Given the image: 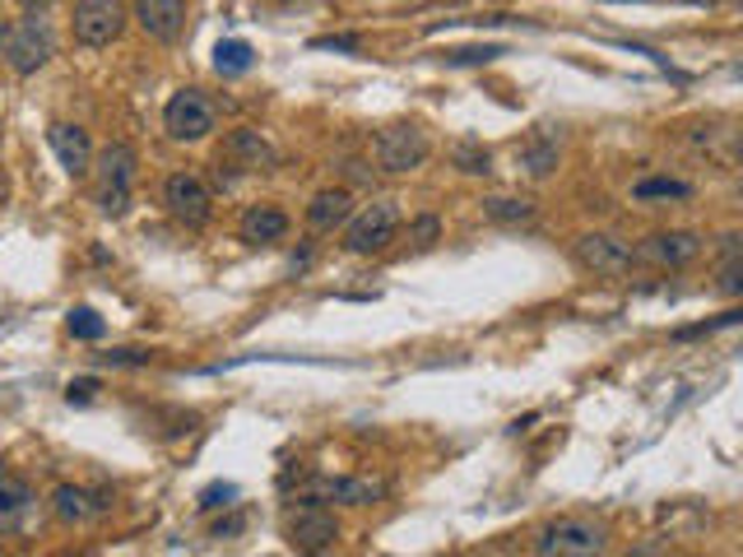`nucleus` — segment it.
<instances>
[{"label": "nucleus", "mask_w": 743, "mask_h": 557, "mask_svg": "<svg viewBox=\"0 0 743 557\" xmlns=\"http://www.w3.org/2000/svg\"><path fill=\"white\" fill-rule=\"evenodd\" d=\"M135 168H140V159H135V149L126 145V139L108 145L98 153V163L89 168L94 172V205L108 219H121L131 209V200H135Z\"/></svg>", "instance_id": "f257e3e1"}, {"label": "nucleus", "mask_w": 743, "mask_h": 557, "mask_svg": "<svg viewBox=\"0 0 743 557\" xmlns=\"http://www.w3.org/2000/svg\"><path fill=\"white\" fill-rule=\"evenodd\" d=\"M372 153H376V168L391 172V177H405V172H419L432 153V139L419 121H395V126L376 131L372 139Z\"/></svg>", "instance_id": "f03ea898"}, {"label": "nucleus", "mask_w": 743, "mask_h": 557, "mask_svg": "<svg viewBox=\"0 0 743 557\" xmlns=\"http://www.w3.org/2000/svg\"><path fill=\"white\" fill-rule=\"evenodd\" d=\"M0 57L14 75H38L51 61V28L42 14H24L20 24H5V38H0Z\"/></svg>", "instance_id": "7ed1b4c3"}, {"label": "nucleus", "mask_w": 743, "mask_h": 557, "mask_svg": "<svg viewBox=\"0 0 743 557\" xmlns=\"http://www.w3.org/2000/svg\"><path fill=\"white\" fill-rule=\"evenodd\" d=\"M391 493L386 479H362V474H317L302 483L298 502H321V507H372Z\"/></svg>", "instance_id": "20e7f679"}, {"label": "nucleus", "mask_w": 743, "mask_h": 557, "mask_svg": "<svg viewBox=\"0 0 743 557\" xmlns=\"http://www.w3.org/2000/svg\"><path fill=\"white\" fill-rule=\"evenodd\" d=\"M609 548V539H604V525H595V520L585 516H567V520H553V525H544L540 534H534V553L544 557H595Z\"/></svg>", "instance_id": "39448f33"}, {"label": "nucleus", "mask_w": 743, "mask_h": 557, "mask_svg": "<svg viewBox=\"0 0 743 557\" xmlns=\"http://www.w3.org/2000/svg\"><path fill=\"white\" fill-rule=\"evenodd\" d=\"M395 233H400V209L395 200H376L362 214H349V228H344V251L349 256H376L386 251Z\"/></svg>", "instance_id": "423d86ee"}, {"label": "nucleus", "mask_w": 743, "mask_h": 557, "mask_svg": "<svg viewBox=\"0 0 743 557\" xmlns=\"http://www.w3.org/2000/svg\"><path fill=\"white\" fill-rule=\"evenodd\" d=\"M572 256H577V265L595 278H628L636 265V251L628 242H618L614 233H581L572 242Z\"/></svg>", "instance_id": "0eeeda50"}, {"label": "nucleus", "mask_w": 743, "mask_h": 557, "mask_svg": "<svg viewBox=\"0 0 743 557\" xmlns=\"http://www.w3.org/2000/svg\"><path fill=\"white\" fill-rule=\"evenodd\" d=\"M214 121H219L214 102L200 89H177L168 98V108H163V131L177 139V145H196V139H205L214 131Z\"/></svg>", "instance_id": "6e6552de"}, {"label": "nucleus", "mask_w": 743, "mask_h": 557, "mask_svg": "<svg viewBox=\"0 0 743 557\" xmlns=\"http://www.w3.org/2000/svg\"><path fill=\"white\" fill-rule=\"evenodd\" d=\"M163 205H168L172 219L186 223V228H205L214 214V190L205 186L200 172H172L163 182Z\"/></svg>", "instance_id": "1a4fd4ad"}, {"label": "nucleus", "mask_w": 743, "mask_h": 557, "mask_svg": "<svg viewBox=\"0 0 743 557\" xmlns=\"http://www.w3.org/2000/svg\"><path fill=\"white\" fill-rule=\"evenodd\" d=\"M71 33L79 47H112L126 33V5L121 0H79Z\"/></svg>", "instance_id": "9d476101"}, {"label": "nucleus", "mask_w": 743, "mask_h": 557, "mask_svg": "<svg viewBox=\"0 0 743 557\" xmlns=\"http://www.w3.org/2000/svg\"><path fill=\"white\" fill-rule=\"evenodd\" d=\"M284 530L298 553H331L339 544V520L331 507H321V502H302V507L288 516Z\"/></svg>", "instance_id": "9b49d317"}, {"label": "nucleus", "mask_w": 743, "mask_h": 557, "mask_svg": "<svg viewBox=\"0 0 743 557\" xmlns=\"http://www.w3.org/2000/svg\"><path fill=\"white\" fill-rule=\"evenodd\" d=\"M219 163L233 168V172H274L280 168V149H274L256 126H237V131L223 135Z\"/></svg>", "instance_id": "f8f14e48"}, {"label": "nucleus", "mask_w": 743, "mask_h": 557, "mask_svg": "<svg viewBox=\"0 0 743 557\" xmlns=\"http://www.w3.org/2000/svg\"><path fill=\"white\" fill-rule=\"evenodd\" d=\"M702 256V237L688 228H669V233H651L636 247V260H646L655 270H688Z\"/></svg>", "instance_id": "ddd939ff"}, {"label": "nucleus", "mask_w": 743, "mask_h": 557, "mask_svg": "<svg viewBox=\"0 0 743 557\" xmlns=\"http://www.w3.org/2000/svg\"><path fill=\"white\" fill-rule=\"evenodd\" d=\"M131 20L153 42H177V33L186 28V0H135Z\"/></svg>", "instance_id": "4468645a"}, {"label": "nucleus", "mask_w": 743, "mask_h": 557, "mask_svg": "<svg viewBox=\"0 0 743 557\" xmlns=\"http://www.w3.org/2000/svg\"><path fill=\"white\" fill-rule=\"evenodd\" d=\"M237 237L247 247H274V242L288 237V214L280 205H247L237 219Z\"/></svg>", "instance_id": "2eb2a0df"}, {"label": "nucleus", "mask_w": 743, "mask_h": 557, "mask_svg": "<svg viewBox=\"0 0 743 557\" xmlns=\"http://www.w3.org/2000/svg\"><path fill=\"white\" fill-rule=\"evenodd\" d=\"M47 139H51V149H57L61 168L71 172L75 182H79V177H89V168H94V145H89V131H84V126H71V121H57V126L47 131Z\"/></svg>", "instance_id": "dca6fc26"}, {"label": "nucleus", "mask_w": 743, "mask_h": 557, "mask_svg": "<svg viewBox=\"0 0 743 557\" xmlns=\"http://www.w3.org/2000/svg\"><path fill=\"white\" fill-rule=\"evenodd\" d=\"M112 502L102 493H89V487H75V483H61L57 493H51V516L61 520V525H89L94 516H102Z\"/></svg>", "instance_id": "f3484780"}, {"label": "nucleus", "mask_w": 743, "mask_h": 557, "mask_svg": "<svg viewBox=\"0 0 743 557\" xmlns=\"http://www.w3.org/2000/svg\"><path fill=\"white\" fill-rule=\"evenodd\" d=\"M33 511H38V493H33L24 479L0 474V534L24 530L33 520Z\"/></svg>", "instance_id": "a211bd4d"}, {"label": "nucleus", "mask_w": 743, "mask_h": 557, "mask_svg": "<svg viewBox=\"0 0 743 557\" xmlns=\"http://www.w3.org/2000/svg\"><path fill=\"white\" fill-rule=\"evenodd\" d=\"M349 214H354V196L344 186L317 190L312 205H307V228L312 233H335L339 223H349Z\"/></svg>", "instance_id": "6ab92c4d"}, {"label": "nucleus", "mask_w": 743, "mask_h": 557, "mask_svg": "<svg viewBox=\"0 0 743 557\" xmlns=\"http://www.w3.org/2000/svg\"><path fill=\"white\" fill-rule=\"evenodd\" d=\"M693 186L679 182V177H642L632 182V200L636 205H669V200H688Z\"/></svg>", "instance_id": "aec40b11"}, {"label": "nucleus", "mask_w": 743, "mask_h": 557, "mask_svg": "<svg viewBox=\"0 0 743 557\" xmlns=\"http://www.w3.org/2000/svg\"><path fill=\"white\" fill-rule=\"evenodd\" d=\"M516 159H521L525 177H548V172L558 168V139H525Z\"/></svg>", "instance_id": "412c9836"}, {"label": "nucleus", "mask_w": 743, "mask_h": 557, "mask_svg": "<svg viewBox=\"0 0 743 557\" xmlns=\"http://www.w3.org/2000/svg\"><path fill=\"white\" fill-rule=\"evenodd\" d=\"M251 61H256V51H251V42H242V38H228V42L214 47V70H219V75H247Z\"/></svg>", "instance_id": "4be33fe9"}, {"label": "nucleus", "mask_w": 743, "mask_h": 557, "mask_svg": "<svg viewBox=\"0 0 743 557\" xmlns=\"http://www.w3.org/2000/svg\"><path fill=\"white\" fill-rule=\"evenodd\" d=\"M451 168L465 172V177H488V172H493V153L483 145H474V139H460V145L451 149Z\"/></svg>", "instance_id": "5701e85b"}, {"label": "nucleus", "mask_w": 743, "mask_h": 557, "mask_svg": "<svg viewBox=\"0 0 743 557\" xmlns=\"http://www.w3.org/2000/svg\"><path fill=\"white\" fill-rule=\"evenodd\" d=\"M483 219H493V223H530L534 205L516 200V196H488V200H483Z\"/></svg>", "instance_id": "b1692460"}, {"label": "nucleus", "mask_w": 743, "mask_h": 557, "mask_svg": "<svg viewBox=\"0 0 743 557\" xmlns=\"http://www.w3.org/2000/svg\"><path fill=\"white\" fill-rule=\"evenodd\" d=\"M65 330H71L75 339H102V330H108V325H102V317L94 307H75L71 317H65Z\"/></svg>", "instance_id": "393cba45"}, {"label": "nucleus", "mask_w": 743, "mask_h": 557, "mask_svg": "<svg viewBox=\"0 0 743 557\" xmlns=\"http://www.w3.org/2000/svg\"><path fill=\"white\" fill-rule=\"evenodd\" d=\"M493 57H503V47H465V51H446V61H451V65H483V61H493Z\"/></svg>", "instance_id": "a878e982"}, {"label": "nucleus", "mask_w": 743, "mask_h": 557, "mask_svg": "<svg viewBox=\"0 0 743 557\" xmlns=\"http://www.w3.org/2000/svg\"><path fill=\"white\" fill-rule=\"evenodd\" d=\"M437 233H442V223L432 219V214H423V219H413L409 242H413V247H432V242H437Z\"/></svg>", "instance_id": "bb28decb"}, {"label": "nucleus", "mask_w": 743, "mask_h": 557, "mask_svg": "<svg viewBox=\"0 0 743 557\" xmlns=\"http://www.w3.org/2000/svg\"><path fill=\"white\" fill-rule=\"evenodd\" d=\"M233 497H237V487H233V483H214V487H205V493H200V507H205V511H214V507H228Z\"/></svg>", "instance_id": "cd10ccee"}, {"label": "nucleus", "mask_w": 743, "mask_h": 557, "mask_svg": "<svg viewBox=\"0 0 743 557\" xmlns=\"http://www.w3.org/2000/svg\"><path fill=\"white\" fill-rule=\"evenodd\" d=\"M739 321V311H725L720 321H706V325H688V330H679V339H697V335H716V330H725V325H734Z\"/></svg>", "instance_id": "c85d7f7f"}, {"label": "nucleus", "mask_w": 743, "mask_h": 557, "mask_svg": "<svg viewBox=\"0 0 743 557\" xmlns=\"http://www.w3.org/2000/svg\"><path fill=\"white\" fill-rule=\"evenodd\" d=\"M102 362H112V368H140V362H149V354H135V348H112V354H102Z\"/></svg>", "instance_id": "c756f323"}, {"label": "nucleus", "mask_w": 743, "mask_h": 557, "mask_svg": "<svg viewBox=\"0 0 743 557\" xmlns=\"http://www.w3.org/2000/svg\"><path fill=\"white\" fill-rule=\"evenodd\" d=\"M94 391H98V381H71V391H65V399H71V405H84V399H94Z\"/></svg>", "instance_id": "7c9ffc66"}, {"label": "nucleus", "mask_w": 743, "mask_h": 557, "mask_svg": "<svg viewBox=\"0 0 743 557\" xmlns=\"http://www.w3.org/2000/svg\"><path fill=\"white\" fill-rule=\"evenodd\" d=\"M317 47H339V51H358V38H317Z\"/></svg>", "instance_id": "2f4dec72"}, {"label": "nucleus", "mask_w": 743, "mask_h": 557, "mask_svg": "<svg viewBox=\"0 0 743 557\" xmlns=\"http://www.w3.org/2000/svg\"><path fill=\"white\" fill-rule=\"evenodd\" d=\"M10 200V177H5V163H0V205Z\"/></svg>", "instance_id": "473e14b6"}, {"label": "nucleus", "mask_w": 743, "mask_h": 557, "mask_svg": "<svg viewBox=\"0 0 743 557\" xmlns=\"http://www.w3.org/2000/svg\"><path fill=\"white\" fill-rule=\"evenodd\" d=\"M24 10L28 14H42V0H24Z\"/></svg>", "instance_id": "72a5a7b5"}, {"label": "nucleus", "mask_w": 743, "mask_h": 557, "mask_svg": "<svg viewBox=\"0 0 743 557\" xmlns=\"http://www.w3.org/2000/svg\"><path fill=\"white\" fill-rule=\"evenodd\" d=\"M0 38H5V24H0Z\"/></svg>", "instance_id": "f704fd0d"}, {"label": "nucleus", "mask_w": 743, "mask_h": 557, "mask_svg": "<svg viewBox=\"0 0 743 557\" xmlns=\"http://www.w3.org/2000/svg\"><path fill=\"white\" fill-rule=\"evenodd\" d=\"M0 553H5V548H0Z\"/></svg>", "instance_id": "c9c22d12"}]
</instances>
